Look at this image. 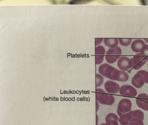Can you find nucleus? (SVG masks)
<instances>
[{
    "label": "nucleus",
    "mask_w": 148,
    "mask_h": 125,
    "mask_svg": "<svg viewBox=\"0 0 148 125\" xmlns=\"http://www.w3.org/2000/svg\"><path fill=\"white\" fill-rule=\"evenodd\" d=\"M99 72L103 76L112 80L126 82L129 79V75L125 71L118 70L107 63L99 66Z\"/></svg>",
    "instance_id": "f257e3e1"
},
{
    "label": "nucleus",
    "mask_w": 148,
    "mask_h": 125,
    "mask_svg": "<svg viewBox=\"0 0 148 125\" xmlns=\"http://www.w3.org/2000/svg\"><path fill=\"white\" fill-rule=\"evenodd\" d=\"M96 100L103 105H112L115 102V98L112 95L106 93L102 89L97 88L96 91Z\"/></svg>",
    "instance_id": "f03ea898"
},
{
    "label": "nucleus",
    "mask_w": 148,
    "mask_h": 125,
    "mask_svg": "<svg viewBox=\"0 0 148 125\" xmlns=\"http://www.w3.org/2000/svg\"><path fill=\"white\" fill-rule=\"evenodd\" d=\"M121 54L122 49L119 47L110 48L106 52V60L108 63L112 64L121 57Z\"/></svg>",
    "instance_id": "7ed1b4c3"
},
{
    "label": "nucleus",
    "mask_w": 148,
    "mask_h": 125,
    "mask_svg": "<svg viewBox=\"0 0 148 125\" xmlns=\"http://www.w3.org/2000/svg\"><path fill=\"white\" fill-rule=\"evenodd\" d=\"M131 101L129 99H123L119 102L118 105V114L119 116L130 112L132 108Z\"/></svg>",
    "instance_id": "20e7f679"
},
{
    "label": "nucleus",
    "mask_w": 148,
    "mask_h": 125,
    "mask_svg": "<svg viewBox=\"0 0 148 125\" xmlns=\"http://www.w3.org/2000/svg\"><path fill=\"white\" fill-rule=\"evenodd\" d=\"M132 63V68L135 70H138L143 67L147 62L148 57L140 54L139 53L131 58Z\"/></svg>",
    "instance_id": "39448f33"
},
{
    "label": "nucleus",
    "mask_w": 148,
    "mask_h": 125,
    "mask_svg": "<svg viewBox=\"0 0 148 125\" xmlns=\"http://www.w3.org/2000/svg\"><path fill=\"white\" fill-rule=\"evenodd\" d=\"M117 66L122 71H128L132 67L131 59L126 56H121L117 62Z\"/></svg>",
    "instance_id": "423d86ee"
},
{
    "label": "nucleus",
    "mask_w": 148,
    "mask_h": 125,
    "mask_svg": "<svg viewBox=\"0 0 148 125\" xmlns=\"http://www.w3.org/2000/svg\"><path fill=\"white\" fill-rule=\"evenodd\" d=\"M119 93L128 97H135L137 94L136 89L130 85H124L120 87Z\"/></svg>",
    "instance_id": "0eeeda50"
},
{
    "label": "nucleus",
    "mask_w": 148,
    "mask_h": 125,
    "mask_svg": "<svg viewBox=\"0 0 148 125\" xmlns=\"http://www.w3.org/2000/svg\"><path fill=\"white\" fill-rule=\"evenodd\" d=\"M144 70H141L138 72L132 79V84L137 88H140L143 86L145 83L143 77Z\"/></svg>",
    "instance_id": "6e6552de"
},
{
    "label": "nucleus",
    "mask_w": 148,
    "mask_h": 125,
    "mask_svg": "<svg viewBox=\"0 0 148 125\" xmlns=\"http://www.w3.org/2000/svg\"><path fill=\"white\" fill-rule=\"evenodd\" d=\"M136 103L138 107L145 111L148 110V95L145 93H141L138 95L136 99Z\"/></svg>",
    "instance_id": "1a4fd4ad"
},
{
    "label": "nucleus",
    "mask_w": 148,
    "mask_h": 125,
    "mask_svg": "<svg viewBox=\"0 0 148 125\" xmlns=\"http://www.w3.org/2000/svg\"><path fill=\"white\" fill-rule=\"evenodd\" d=\"M104 87L108 93L116 94L119 92L120 87L116 82L113 81L109 80L105 83Z\"/></svg>",
    "instance_id": "9d476101"
},
{
    "label": "nucleus",
    "mask_w": 148,
    "mask_h": 125,
    "mask_svg": "<svg viewBox=\"0 0 148 125\" xmlns=\"http://www.w3.org/2000/svg\"><path fill=\"white\" fill-rule=\"evenodd\" d=\"M106 54L105 48L102 46H99L96 47V63L97 65L103 62Z\"/></svg>",
    "instance_id": "9b49d317"
},
{
    "label": "nucleus",
    "mask_w": 148,
    "mask_h": 125,
    "mask_svg": "<svg viewBox=\"0 0 148 125\" xmlns=\"http://www.w3.org/2000/svg\"><path fill=\"white\" fill-rule=\"evenodd\" d=\"M145 45L146 44L143 40L138 39L132 42L131 47L133 52L136 53H140Z\"/></svg>",
    "instance_id": "f8f14e48"
},
{
    "label": "nucleus",
    "mask_w": 148,
    "mask_h": 125,
    "mask_svg": "<svg viewBox=\"0 0 148 125\" xmlns=\"http://www.w3.org/2000/svg\"><path fill=\"white\" fill-rule=\"evenodd\" d=\"M132 111L129 113L123 114L120 116L119 119V121L121 125H129L132 119Z\"/></svg>",
    "instance_id": "ddd939ff"
},
{
    "label": "nucleus",
    "mask_w": 148,
    "mask_h": 125,
    "mask_svg": "<svg viewBox=\"0 0 148 125\" xmlns=\"http://www.w3.org/2000/svg\"><path fill=\"white\" fill-rule=\"evenodd\" d=\"M105 45L109 47L114 48L117 47L118 45L119 39L116 38H110V39H105L103 40Z\"/></svg>",
    "instance_id": "4468645a"
},
{
    "label": "nucleus",
    "mask_w": 148,
    "mask_h": 125,
    "mask_svg": "<svg viewBox=\"0 0 148 125\" xmlns=\"http://www.w3.org/2000/svg\"><path fill=\"white\" fill-rule=\"evenodd\" d=\"M132 115L133 118L139 119L143 121L144 119V114L141 110L137 109V110L132 111Z\"/></svg>",
    "instance_id": "2eb2a0df"
},
{
    "label": "nucleus",
    "mask_w": 148,
    "mask_h": 125,
    "mask_svg": "<svg viewBox=\"0 0 148 125\" xmlns=\"http://www.w3.org/2000/svg\"><path fill=\"white\" fill-rule=\"evenodd\" d=\"M119 41L122 46L127 47L131 43L132 39H119Z\"/></svg>",
    "instance_id": "dca6fc26"
},
{
    "label": "nucleus",
    "mask_w": 148,
    "mask_h": 125,
    "mask_svg": "<svg viewBox=\"0 0 148 125\" xmlns=\"http://www.w3.org/2000/svg\"><path fill=\"white\" fill-rule=\"evenodd\" d=\"M104 81L103 77L99 74H96V87H100Z\"/></svg>",
    "instance_id": "f3484780"
},
{
    "label": "nucleus",
    "mask_w": 148,
    "mask_h": 125,
    "mask_svg": "<svg viewBox=\"0 0 148 125\" xmlns=\"http://www.w3.org/2000/svg\"><path fill=\"white\" fill-rule=\"evenodd\" d=\"M129 125H144L143 121L136 118H132Z\"/></svg>",
    "instance_id": "a211bd4d"
},
{
    "label": "nucleus",
    "mask_w": 148,
    "mask_h": 125,
    "mask_svg": "<svg viewBox=\"0 0 148 125\" xmlns=\"http://www.w3.org/2000/svg\"><path fill=\"white\" fill-rule=\"evenodd\" d=\"M105 120L106 122L110 120H116L118 121L119 118L116 114L110 113L106 115Z\"/></svg>",
    "instance_id": "6ab92c4d"
},
{
    "label": "nucleus",
    "mask_w": 148,
    "mask_h": 125,
    "mask_svg": "<svg viewBox=\"0 0 148 125\" xmlns=\"http://www.w3.org/2000/svg\"><path fill=\"white\" fill-rule=\"evenodd\" d=\"M139 54L142 55L144 56L148 57V45H145L142 51Z\"/></svg>",
    "instance_id": "aec40b11"
},
{
    "label": "nucleus",
    "mask_w": 148,
    "mask_h": 125,
    "mask_svg": "<svg viewBox=\"0 0 148 125\" xmlns=\"http://www.w3.org/2000/svg\"><path fill=\"white\" fill-rule=\"evenodd\" d=\"M106 125H119L118 121L116 120H110L106 122Z\"/></svg>",
    "instance_id": "412c9836"
},
{
    "label": "nucleus",
    "mask_w": 148,
    "mask_h": 125,
    "mask_svg": "<svg viewBox=\"0 0 148 125\" xmlns=\"http://www.w3.org/2000/svg\"><path fill=\"white\" fill-rule=\"evenodd\" d=\"M143 77L145 82L148 84V71L144 70L143 73Z\"/></svg>",
    "instance_id": "4be33fe9"
},
{
    "label": "nucleus",
    "mask_w": 148,
    "mask_h": 125,
    "mask_svg": "<svg viewBox=\"0 0 148 125\" xmlns=\"http://www.w3.org/2000/svg\"><path fill=\"white\" fill-rule=\"evenodd\" d=\"M103 41V39L100 38V39H95V43H96V46H97L99 44H100L102 43V42Z\"/></svg>",
    "instance_id": "5701e85b"
},
{
    "label": "nucleus",
    "mask_w": 148,
    "mask_h": 125,
    "mask_svg": "<svg viewBox=\"0 0 148 125\" xmlns=\"http://www.w3.org/2000/svg\"><path fill=\"white\" fill-rule=\"evenodd\" d=\"M96 103H97V111H98V110L99 108V105L98 102L97 101V102H96Z\"/></svg>",
    "instance_id": "b1692460"
},
{
    "label": "nucleus",
    "mask_w": 148,
    "mask_h": 125,
    "mask_svg": "<svg viewBox=\"0 0 148 125\" xmlns=\"http://www.w3.org/2000/svg\"><path fill=\"white\" fill-rule=\"evenodd\" d=\"M97 116V125H98V115H96Z\"/></svg>",
    "instance_id": "393cba45"
},
{
    "label": "nucleus",
    "mask_w": 148,
    "mask_h": 125,
    "mask_svg": "<svg viewBox=\"0 0 148 125\" xmlns=\"http://www.w3.org/2000/svg\"><path fill=\"white\" fill-rule=\"evenodd\" d=\"M145 41L147 43H148V39H145Z\"/></svg>",
    "instance_id": "a878e982"
},
{
    "label": "nucleus",
    "mask_w": 148,
    "mask_h": 125,
    "mask_svg": "<svg viewBox=\"0 0 148 125\" xmlns=\"http://www.w3.org/2000/svg\"><path fill=\"white\" fill-rule=\"evenodd\" d=\"M100 125H106L105 123H103V124H100Z\"/></svg>",
    "instance_id": "bb28decb"
},
{
    "label": "nucleus",
    "mask_w": 148,
    "mask_h": 125,
    "mask_svg": "<svg viewBox=\"0 0 148 125\" xmlns=\"http://www.w3.org/2000/svg\"><path fill=\"white\" fill-rule=\"evenodd\" d=\"M147 66H148V64H147Z\"/></svg>",
    "instance_id": "cd10ccee"
}]
</instances>
